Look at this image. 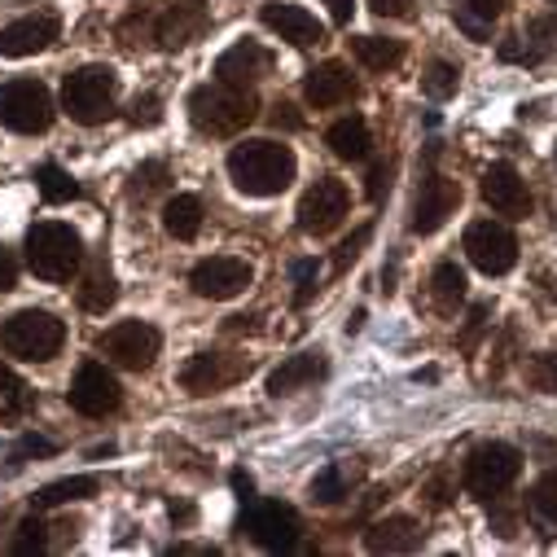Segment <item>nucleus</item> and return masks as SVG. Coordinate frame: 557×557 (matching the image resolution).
Returning a JSON list of instances; mask_svg holds the SVG:
<instances>
[{"label": "nucleus", "mask_w": 557, "mask_h": 557, "mask_svg": "<svg viewBox=\"0 0 557 557\" xmlns=\"http://www.w3.org/2000/svg\"><path fill=\"white\" fill-rule=\"evenodd\" d=\"M62 343H66V325L45 308H23V312L0 321V351L14 356V360L45 364L62 351Z\"/></svg>", "instance_id": "nucleus-2"}, {"label": "nucleus", "mask_w": 557, "mask_h": 557, "mask_svg": "<svg viewBox=\"0 0 557 557\" xmlns=\"http://www.w3.org/2000/svg\"><path fill=\"white\" fill-rule=\"evenodd\" d=\"M351 53L360 58V66H369V71H377V75H386V71H395V66L404 62V40L360 36V40H351Z\"/></svg>", "instance_id": "nucleus-27"}, {"label": "nucleus", "mask_w": 557, "mask_h": 557, "mask_svg": "<svg viewBox=\"0 0 557 557\" xmlns=\"http://www.w3.org/2000/svg\"><path fill=\"white\" fill-rule=\"evenodd\" d=\"M431 505H435V509L448 505V487H444V483H431Z\"/></svg>", "instance_id": "nucleus-52"}, {"label": "nucleus", "mask_w": 557, "mask_h": 557, "mask_svg": "<svg viewBox=\"0 0 557 557\" xmlns=\"http://www.w3.org/2000/svg\"><path fill=\"white\" fill-rule=\"evenodd\" d=\"M457 79H461V71H457L453 62L435 58V62L426 66V75H422V92H426V97H435V101H444V97H453V92H457Z\"/></svg>", "instance_id": "nucleus-30"}, {"label": "nucleus", "mask_w": 557, "mask_h": 557, "mask_svg": "<svg viewBox=\"0 0 557 557\" xmlns=\"http://www.w3.org/2000/svg\"><path fill=\"white\" fill-rule=\"evenodd\" d=\"M189 286L198 299H237L250 286V263L233 255H211L189 272Z\"/></svg>", "instance_id": "nucleus-14"}, {"label": "nucleus", "mask_w": 557, "mask_h": 557, "mask_svg": "<svg viewBox=\"0 0 557 557\" xmlns=\"http://www.w3.org/2000/svg\"><path fill=\"white\" fill-rule=\"evenodd\" d=\"M386 185H391V168H386V163H377V168H373V172H369V198H373V202H377V198H382V189H386Z\"/></svg>", "instance_id": "nucleus-49"}, {"label": "nucleus", "mask_w": 557, "mask_h": 557, "mask_svg": "<svg viewBox=\"0 0 557 557\" xmlns=\"http://www.w3.org/2000/svg\"><path fill=\"white\" fill-rule=\"evenodd\" d=\"M483 325H487V304H474V312H470V321H466V334H461V347H466V351L474 347V338L483 334Z\"/></svg>", "instance_id": "nucleus-44"}, {"label": "nucleus", "mask_w": 557, "mask_h": 557, "mask_svg": "<svg viewBox=\"0 0 557 557\" xmlns=\"http://www.w3.org/2000/svg\"><path fill=\"white\" fill-rule=\"evenodd\" d=\"M114 97H119V75H114L110 66H101V62L71 71L66 84H62V106H66V114H71L75 123H84V127L106 123V119L114 114Z\"/></svg>", "instance_id": "nucleus-5"}, {"label": "nucleus", "mask_w": 557, "mask_h": 557, "mask_svg": "<svg viewBox=\"0 0 557 557\" xmlns=\"http://www.w3.org/2000/svg\"><path fill=\"white\" fill-rule=\"evenodd\" d=\"M207 32V0H176L154 23V40L163 49H185Z\"/></svg>", "instance_id": "nucleus-20"}, {"label": "nucleus", "mask_w": 557, "mask_h": 557, "mask_svg": "<svg viewBox=\"0 0 557 557\" xmlns=\"http://www.w3.org/2000/svg\"><path fill=\"white\" fill-rule=\"evenodd\" d=\"M97 492V479L92 474H75V479H58L49 487H40L36 496V509H58V505H71V500H84Z\"/></svg>", "instance_id": "nucleus-29"}, {"label": "nucleus", "mask_w": 557, "mask_h": 557, "mask_svg": "<svg viewBox=\"0 0 557 557\" xmlns=\"http://www.w3.org/2000/svg\"><path fill=\"white\" fill-rule=\"evenodd\" d=\"M49 453H53L49 440H40V435H23V444L14 448V466H23L27 457H49Z\"/></svg>", "instance_id": "nucleus-43"}, {"label": "nucleus", "mask_w": 557, "mask_h": 557, "mask_svg": "<svg viewBox=\"0 0 557 557\" xmlns=\"http://www.w3.org/2000/svg\"><path fill=\"white\" fill-rule=\"evenodd\" d=\"M268 71H272V53L263 45H255V40H237L215 62V79L228 84V88H255Z\"/></svg>", "instance_id": "nucleus-17"}, {"label": "nucleus", "mask_w": 557, "mask_h": 557, "mask_svg": "<svg viewBox=\"0 0 557 557\" xmlns=\"http://www.w3.org/2000/svg\"><path fill=\"white\" fill-rule=\"evenodd\" d=\"M233 492H237L242 500H255V479H250L246 470H233Z\"/></svg>", "instance_id": "nucleus-50"}, {"label": "nucleus", "mask_w": 557, "mask_h": 557, "mask_svg": "<svg viewBox=\"0 0 557 557\" xmlns=\"http://www.w3.org/2000/svg\"><path fill=\"white\" fill-rule=\"evenodd\" d=\"M483 202H487L496 215H509V220L527 215V211H531V194H527V181L518 176V168L492 163V168L483 172Z\"/></svg>", "instance_id": "nucleus-18"}, {"label": "nucleus", "mask_w": 557, "mask_h": 557, "mask_svg": "<svg viewBox=\"0 0 557 557\" xmlns=\"http://www.w3.org/2000/svg\"><path fill=\"white\" fill-rule=\"evenodd\" d=\"M347 207H351L347 185L334 181V176H321V181L299 198V228H304L308 237H325V233H334V228L343 224Z\"/></svg>", "instance_id": "nucleus-10"}, {"label": "nucleus", "mask_w": 557, "mask_h": 557, "mask_svg": "<svg viewBox=\"0 0 557 557\" xmlns=\"http://www.w3.org/2000/svg\"><path fill=\"white\" fill-rule=\"evenodd\" d=\"M255 97L250 88H228V84H202L189 92V119L207 136H237L255 119Z\"/></svg>", "instance_id": "nucleus-3"}, {"label": "nucleus", "mask_w": 557, "mask_h": 557, "mask_svg": "<svg viewBox=\"0 0 557 557\" xmlns=\"http://www.w3.org/2000/svg\"><path fill=\"white\" fill-rule=\"evenodd\" d=\"M259 23L268 32H276L286 45H295V49H312V45L325 40V27L304 5H286V0H272V5H263L259 10Z\"/></svg>", "instance_id": "nucleus-16"}, {"label": "nucleus", "mask_w": 557, "mask_h": 557, "mask_svg": "<svg viewBox=\"0 0 557 557\" xmlns=\"http://www.w3.org/2000/svg\"><path fill=\"white\" fill-rule=\"evenodd\" d=\"M18 531H23V535L14 540V553H40V548L49 544V540H45V522H40V518H27Z\"/></svg>", "instance_id": "nucleus-39"}, {"label": "nucleus", "mask_w": 557, "mask_h": 557, "mask_svg": "<svg viewBox=\"0 0 557 557\" xmlns=\"http://www.w3.org/2000/svg\"><path fill=\"white\" fill-rule=\"evenodd\" d=\"M500 10H505V0H470V14H474L479 23H492V18H500Z\"/></svg>", "instance_id": "nucleus-48"}, {"label": "nucleus", "mask_w": 557, "mask_h": 557, "mask_svg": "<svg viewBox=\"0 0 557 557\" xmlns=\"http://www.w3.org/2000/svg\"><path fill=\"white\" fill-rule=\"evenodd\" d=\"M250 373V360L246 356H224V351H198L185 369H181V386L189 395H211V391H224L233 382H242Z\"/></svg>", "instance_id": "nucleus-13"}, {"label": "nucleus", "mask_w": 557, "mask_h": 557, "mask_svg": "<svg viewBox=\"0 0 557 557\" xmlns=\"http://www.w3.org/2000/svg\"><path fill=\"white\" fill-rule=\"evenodd\" d=\"M159 106H163V101H159L154 92L136 97V101H132V110H127V123H132V127H154V123L163 119V110H159Z\"/></svg>", "instance_id": "nucleus-38"}, {"label": "nucleus", "mask_w": 557, "mask_h": 557, "mask_svg": "<svg viewBox=\"0 0 557 557\" xmlns=\"http://www.w3.org/2000/svg\"><path fill=\"white\" fill-rule=\"evenodd\" d=\"M466 255H470V263L479 272L505 276L518 263V237L505 224H496V220H474L466 228Z\"/></svg>", "instance_id": "nucleus-9"}, {"label": "nucleus", "mask_w": 557, "mask_h": 557, "mask_svg": "<svg viewBox=\"0 0 557 557\" xmlns=\"http://www.w3.org/2000/svg\"><path fill=\"white\" fill-rule=\"evenodd\" d=\"M527 36L535 40V49L544 53V49H553L557 45V14H548V18H535L531 27H527Z\"/></svg>", "instance_id": "nucleus-42"}, {"label": "nucleus", "mask_w": 557, "mask_h": 557, "mask_svg": "<svg viewBox=\"0 0 557 557\" xmlns=\"http://www.w3.org/2000/svg\"><path fill=\"white\" fill-rule=\"evenodd\" d=\"M14 286H18V259L5 246H0V295L14 290Z\"/></svg>", "instance_id": "nucleus-45"}, {"label": "nucleus", "mask_w": 557, "mask_h": 557, "mask_svg": "<svg viewBox=\"0 0 557 557\" xmlns=\"http://www.w3.org/2000/svg\"><path fill=\"white\" fill-rule=\"evenodd\" d=\"M461 207V185L457 181H448V176H431L426 185H422V194H417V202H412V233H422V237H431V233H440L444 224H448V215Z\"/></svg>", "instance_id": "nucleus-15"}, {"label": "nucleus", "mask_w": 557, "mask_h": 557, "mask_svg": "<svg viewBox=\"0 0 557 557\" xmlns=\"http://www.w3.org/2000/svg\"><path fill=\"white\" fill-rule=\"evenodd\" d=\"M325 146L343 159V163H364L369 159V123L360 119V114H351V119H338L330 132H325Z\"/></svg>", "instance_id": "nucleus-24"}, {"label": "nucleus", "mask_w": 557, "mask_h": 557, "mask_svg": "<svg viewBox=\"0 0 557 557\" xmlns=\"http://www.w3.org/2000/svg\"><path fill=\"white\" fill-rule=\"evenodd\" d=\"M272 123H276V127H290V132H299V127H304V114H299L290 101H276V106H272Z\"/></svg>", "instance_id": "nucleus-46"}, {"label": "nucleus", "mask_w": 557, "mask_h": 557, "mask_svg": "<svg viewBox=\"0 0 557 557\" xmlns=\"http://www.w3.org/2000/svg\"><path fill=\"white\" fill-rule=\"evenodd\" d=\"M527 382L544 395H557V351H540L527 360Z\"/></svg>", "instance_id": "nucleus-33"}, {"label": "nucleus", "mask_w": 557, "mask_h": 557, "mask_svg": "<svg viewBox=\"0 0 557 557\" xmlns=\"http://www.w3.org/2000/svg\"><path fill=\"white\" fill-rule=\"evenodd\" d=\"M343 496H347L343 470H338V466H325V470L312 479V500H317V505H338Z\"/></svg>", "instance_id": "nucleus-34"}, {"label": "nucleus", "mask_w": 557, "mask_h": 557, "mask_svg": "<svg viewBox=\"0 0 557 557\" xmlns=\"http://www.w3.org/2000/svg\"><path fill=\"white\" fill-rule=\"evenodd\" d=\"M356 92H360V84H356V75H351L343 62H321V66H312L308 79H304V97H308L317 110L347 106V101H356Z\"/></svg>", "instance_id": "nucleus-19"}, {"label": "nucleus", "mask_w": 557, "mask_h": 557, "mask_svg": "<svg viewBox=\"0 0 557 557\" xmlns=\"http://www.w3.org/2000/svg\"><path fill=\"white\" fill-rule=\"evenodd\" d=\"M431 295H435L440 312H457V304L466 299V272L457 263H440L431 276Z\"/></svg>", "instance_id": "nucleus-28"}, {"label": "nucleus", "mask_w": 557, "mask_h": 557, "mask_svg": "<svg viewBox=\"0 0 557 557\" xmlns=\"http://www.w3.org/2000/svg\"><path fill=\"white\" fill-rule=\"evenodd\" d=\"M325 356L321 351H299V356H286L282 364H276L272 373H268V395H295V391H304V386H312V382H321L325 377Z\"/></svg>", "instance_id": "nucleus-22"}, {"label": "nucleus", "mask_w": 557, "mask_h": 557, "mask_svg": "<svg viewBox=\"0 0 557 557\" xmlns=\"http://www.w3.org/2000/svg\"><path fill=\"white\" fill-rule=\"evenodd\" d=\"M325 5H330V14H334V23H343V27L351 23V10H356V5H351V0H325Z\"/></svg>", "instance_id": "nucleus-51"}, {"label": "nucleus", "mask_w": 557, "mask_h": 557, "mask_svg": "<svg viewBox=\"0 0 557 557\" xmlns=\"http://www.w3.org/2000/svg\"><path fill=\"white\" fill-rule=\"evenodd\" d=\"M119 299V286H114V272L97 259L88 272H84V286H79V308L92 312V317H106Z\"/></svg>", "instance_id": "nucleus-25"}, {"label": "nucleus", "mask_w": 557, "mask_h": 557, "mask_svg": "<svg viewBox=\"0 0 557 557\" xmlns=\"http://www.w3.org/2000/svg\"><path fill=\"white\" fill-rule=\"evenodd\" d=\"M295 176H299V159L290 146L246 141V146H233L228 154V181L246 198H276L295 185Z\"/></svg>", "instance_id": "nucleus-1"}, {"label": "nucleus", "mask_w": 557, "mask_h": 557, "mask_svg": "<svg viewBox=\"0 0 557 557\" xmlns=\"http://www.w3.org/2000/svg\"><path fill=\"white\" fill-rule=\"evenodd\" d=\"M422 527H417V518H404V513H395V518H382V522H373L369 531H364V548L369 553H412V548H422Z\"/></svg>", "instance_id": "nucleus-23"}, {"label": "nucleus", "mask_w": 557, "mask_h": 557, "mask_svg": "<svg viewBox=\"0 0 557 557\" xmlns=\"http://www.w3.org/2000/svg\"><path fill=\"white\" fill-rule=\"evenodd\" d=\"M369 10L382 18H408L412 14V0H369Z\"/></svg>", "instance_id": "nucleus-47"}, {"label": "nucleus", "mask_w": 557, "mask_h": 557, "mask_svg": "<svg viewBox=\"0 0 557 557\" xmlns=\"http://www.w3.org/2000/svg\"><path fill=\"white\" fill-rule=\"evenodd\" d=\"M317 286H321V263H317V259H299V263H295V308L312 304Z\"/></svg>", "instance_id": "nucleus-36"}, {"label": "nucleus", "mask_w": 557, "mask_h": 557, "mask_svg": "<svg viewBox=\"0 0 557 557\" xmlns=\"http://www.w3.org/2000/svg\"><path fill=\"white\" fill-rule=\"evenodd\" d=\"M58 18L53 14H32V18H18L0 32V58H32V53H45L53 40H58Z\"/></svg>", "instance_id": "nucleus-21"}, {"label": "nucleus", "mask_w": 557, "mask_h": 557, "mask_svg": "<svg viewBox=\"0 0 557 557\" xmlns=\"http://www.w3.org/2000/svg\"><path fill=\"white\" fill-rule=\"evenodd\" d=\"M242 531L259 544V548H272V553H286L295 548L299 540V513L282 500H259L250 505V513L242 518Z\"/></svg>", "instance_id": "nucleus-11"}, {"label": "nucleus", "mask_w": 557, "mask_h": 557, "mask_svg": "<svg viewBox=\"0 0 557 557\" xmlns=\"http://www.w3.org/2000/svg\"><path fill=\"white\" fill-rule=\"evenodd\" d=\"M163 228H168L176 242H194L198 228H202V198H198V194H176V198H168V207H163Z\"/></svg>", "instance_id": "nucleus-26"}, {"label": "nucleus", "mask_w": 557, "mask_h": 557, "mask_svg": "<svg viewBox=\"0 0 557 557\" xmlns=\"http://www.w3.org/2000/svg\"><path fill=\"white\" fill-rule=\"evenodd\" d=\"M40 194H45V202H71V198H79V185L58 168V163H45L40 168Z\"/></svg>", "instance_id": "nucleus-31"}, {"label": "nucleus", "mask_w": 557, "mask_h": 557, "mask_svg": "<svg viewBox=\"0 0 557 557\" xmlns=\"http://www.w3.org/2000/svg\"><path fill=\"white\" fill-rule=\"evenodd\" d=\"M97 347H101V356H110L119 369L146 373V369L159 360L163 338H159V330L146 325V321H119V325H110V330L97 338Z\"/></svg>", "instance_id": "nucleus-8"}, {"label": "nucleus", "mask_w": 557, "mask_h": 557, "mask_svg": "<svg viewBox=\"0 0 557 557\" xmlns=\"http://www.w3.org/2000/svg\"><path fill=\"white\" fill-rule=\"evenodd\" d=\"M150 27H154V23H150V18L141 14V10H136L132 18H123V23H119V40H123V45H141Z\"/></svg>", "instance_id": "nucleus-41"}, {"label": "nucleus", "mask_w": 557, "mask_h": 557, "mask_svg": "<svg viewBox=\"0 0 557 557\" xmlns=\"http://www.w3.org/2000/svg\"><path fill=\"white\" fill-rule=\"evenodd\" d=\"M66 399H71V408L84 412V417H110V412L123 404V386H119V377H114L106 364L88 360V364H79V373H75Z\"/></svg>", "instance_id": "nucleus-12"}, {"label": "nucleus", "mask_w": 557, "mask_h": 557, "mask_svg": "<svg viewBox=\"0 0 557 557\" xmlns=\"http://www.w3.org/2000/svg\"><path fill=\"white\" fill-rule=\"evenodd\" d=\"M518 470H522L518 448H509V444H479V448L466 457L461 483H466V492H470V496L492 500V496H500L505 487H513Z\"/></svg>", "instance_id": "nucleus-7"}, {"label": "nucleus", "mask_w": 557, "mask_h": 557, "mask_svg": "<svg viewBox=\"0 0 557 557\" xmlns=\"http://www.w3.org/2000/svg\"><path fill=\"white\" fill-rule=\"evenodd\" d=\"M18 408H27V386L10 364H0V412H18Z\"/></svg>", "instance_id": "nucleus-35"}, {"label": "nucleus", "mask_w": 557, "mask_h": 557, "mask_svg": "<svg viewBox=\"0 0 557 557\" xmlns=\"http://www.w3.org/2000/svg\"><path fill=\"white\" fill-rule=\"evenodd\" d=\"M84 259V242L71 224L62 220H45V224H32L27 233V263L40 282H71L75 268Z\"/></svg>", "instance_id": "nucleus-4"}, {"label": "nucleus", "mask_w": 557, "mask_h": 557, "mask_svg": "<svg viewBox=\"0 0 557 557\" xmlns=\"http://www.w3.org/2000/svg\"><path fill=\"white\" fill-rule=\"evenodd\" d=\"M163 176H168V168H163V163H146L141 172L132 176V181H136V185H132V194H141V198H146V194L163 189Z\"/></svg>", "instance_id": "nucleus-40"}, {"label": "nucleus", "mask_w": 557, "mask_h": 557, "mask_svg": "<svg viewBox=\"0 0 557 557\" xmlns=\"http://www.w3.org/2000/svg\"><path fill=\"white\" fill-rule=\"evenodd\" d=\"M531 509H535V518L557 522V470H548L531 483Z\"/></svg>", "instance_id": "nucleus-32"}, {"label": "nucleus", "mask_w": 557, "mask_h": 557, "mask_svg": "<svg viewBox=\"0 0 557 557\" xmlns=\"http://www.w3.org/2000/svg\"><path fill=\"white\" fill-rule=\"evenodd\" d=\"M553 5H557V0H553Z\"/></svg>", "instance_id": "nucleus-53"}, {"label": "nucleus", "mask_w": 557, "mask_h": 557, "mask_svg": "<svg viewBox=\"0 0 557 557\" xmlns=\"http://www.w3.org/2000/svg\"><path fill=\"white\" fill-rule=\"evenodd\" d=\"M0 123L10 132H23V136H36V132H49L53 123V97L40 79H10L0 84Z\"/></svg>", "instance_id": "nucleus-6"}, {"label": "nucleus", "mask_w": 557, "mask_h": 557, "mask_svg": "<svg viewBox=\"0 0 557 557\" xmlns=\"http://www.w3.org/2000/svg\"><path fill=\"white\" fill-rule=\"evenodd\" d=\"M369 237H373V224H360V228L338 246V255H334V272H347V268L360 259V250L369 246Z\"/></svg>", "instance_id": "nucleus-37"}]
</instances>
